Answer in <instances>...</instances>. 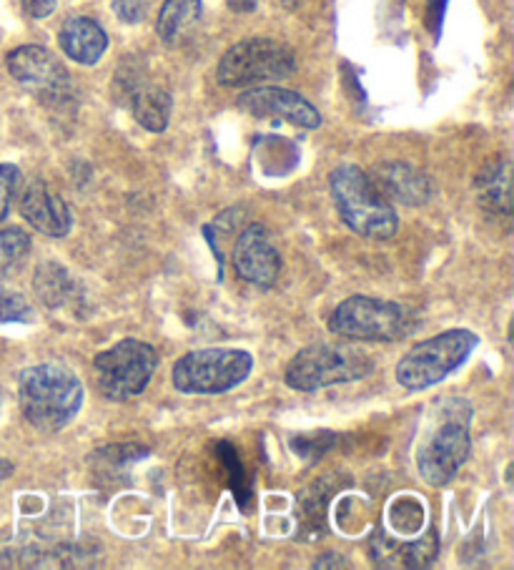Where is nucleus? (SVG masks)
Masks as SVG:
<instances>
[{
	"mask_svg": "<svg viewBox=\"0 0 514 570\" xmlns=\"http://www.w3.org/2000/svg\"><path fill=\"white\" fill-rule=\"evenodd\" d=\"M83 395L81 380L63 365H36L18 377L23 417L41 432H58L71 425L83 407Z\"/></svg>",
	"mask_w": 514,
	"mask_h": 570,
	"instance_id": "1",
	"label": "nucleus"
},
{
	"mask_svg": "<svg viewBox=\"0 0 514 570\" xmlns=\"http://www.w3.org/2000/svg\"><path fill=\"white\" fill-rule=\"evenodd\" d=\"M329 189L336 212H339L342 222L347 224L354 234L374 242H384L397 234V212H394L387 196L374 186L369 174L359 169V166H336L329 176Z\"/></svg>",
	"mask_w": 514,
	"mask_h": 570,
	"instance_id": "2",
	"label": "nucleus"
},
{
	"mask_svg": "<svg viewBox=\"0 0 514 570\" xmlns=\"http://www.w3.org/2000/svg\"><path fill=\"white\" fill-rule=\"evenodd\" d=\"M472 407L467 402H447L444 412L434 422L417 450V470L424 483L432 488L449 485L469 458Z\"/></svg>",
	"mask_w": 514,
	"mask_h": 570,
	"instance_id": "3",
	"label": "nucleus"
},
{
	"mask_svg": "<svg viewBox=\"0 0 514 570\" xmlns=\"http://www.w3.org/2000/svg\"><path fill=\"white\" fill-rule=\"evenodd\" d=\"M377 370L369 352L354 345H309L286 367V385L296 392H316L344 382H357L369 377Z\"/></svg>",
	"mask_w": 514,
	"mask_h": 570,
	"instance_id": "4",
	"label": "nucleus"
},
{
	"mask_svg": "<svg viewBox=\"0 0 514 570\" xmlns=\"http://www.w3.org/2000/svg\"><path fill=\"white\" fill-rule=\"evenodd\" d=\"M474 347H477V334L469 330H447L437 337L424 340L397 362V382L409 392L439 385L469 360Z\"/></svg>",
	"mask_w": 514,
	"mask_h": 570,
	"instance_id": "5",
	"label": "nucleus"
},
{
	"mask_svg": "<svg viewBox=\"0 0 514 570\" xmlns=\"http://www.w3.org/2000/svg\"><path fill=\"white\" fill-rule=\"evenodd\" d=\"M329 330L352 342H397L414 330V314L397 302L357 294L332 312Z\"/></svg>",
	"mask_w": 514,
	"mask_h": 570,
	"instance_id": "6",
	"label": "nucleus"
},
{
	"mask_svg": "<svg viewBox=\"0 0 514 570\" xmlns=\"http://www.w3.org/2000/svg\"><path fill=\"white\" fill-rule=\"evenodd\" d=\"M254 370V357L246 350L209 347L184 355L174 365L171 382L184 395H224L239 387Z\"/></svg>",
	"mask_w": 514,
	"mask_h": 570,
	"instance_id": "7",
	"label": "nucleus"
},
{
	"mask_svg": "<svg viewBox=\"0 0 514 570\" xmlns=\"http://www.w3.org/2000/svg\"><path fill=\"white\" fill-rule=\"evenodd\" d=\"M296 71L289 46L274 38H246L221 56L216 81L224 88H251L266 81H284Z\"/></svg>",
	"mask_w": 514,
	"mask_h": 570,
	"instance_id": "8",
	"label": "nucleus"
},
{
	"mask_svg": "<svg viewBox=\"0 0 514 570\" xmlns=\"http://www.w3.org/2000/svg\"><path fill=\"white\" fill-rule=\"evenodd\" d=\"M158 367V352L141 340H121L93 360V375L101 395L126 402L148 387Z\"/></svg>",
	"mask_w": 514,
	"mask_h": 570,
	"instance_id": "9",
	"label": "nucleus"
},
{
	"mask_svg": "<svg viewBox=\"0 0 514 570\" xmlns=\"http://www.w3.org/2000/svg\"><path fill=\"white\" fill-rule=\"evenodd\" d=\"M236 106L256 119H279L306 131L322 126V114L316 111L314 104L306 101L302 94L286 91L279 86H254L236 98Z\"/></svg>",
	"mask_w": 514,
	"mask_h": 570,
	"instance_id": "10",
	"label": "nucleus"
},
{
	"mask_svg": "<svg viewBox=\"0 0 514 570\" xmlns=\"http://www.w3.org/2000/svg\"><path fill=\"white\" fill-rule=\"evenodd\" d=\"M231 259L234 269L239 272V277L254 284V287L269 289L274 287L276 279H279L281 257L269 229H266L264 224L246 226L239 237H236Z\"/></svg>",
	"mask_w": 514,
	"mask_h": 570,
	"instance_id": "11",
	"label": "nucleus"
},
{
	"mask_svg": "<svg viewBox=\"0 0 514 570\" xmlns=\"http://www.w3.org/2000/svg\"><path fill=\"white\" fill-rule=\"evenodd\" d=\"M8 73L18 83L43 96H63L68 91V71L43 46H21L8 53Z\"/></svg>",
	"mask_w": 514,
	"mask_h": 570,
	"instance_id": "12",
	"label": "nucleus"
},
{
	"mask_svg": "<svg viewBox=\"0 0 514 570\" xmlns=\"http://www.w3.org/2000/svg\"><path fill=\"white\" fill-rule=\"evenodd\" d=\"M18 209H21V216L36 232H41L51 239L68 237V232H71L73 226L71 209H68L61 196L41 179L26 184L21 202H18Z\"/></svg>",
	"mask_w": 514,
	"mask_h": 570,
	"instance_id": "13",
	"label": "nucleus"
},
{
	"mask_svg": "<svg viewBox=\"0 0 514 570\" xmlns=\"http://www.w3.org/2000/svg\"><path fill=\"white\" fill-rule=\"evenodd\" d=\"M369 179L384 196H387V199H394L407 206L427 204L432 196L429 176L422 169H417V166L404 164V161L379 164Z\"/></svg>",
	"mask_w": 514,
	"mask_h": 570,
	"instance_id": "14",
	"label": "nucleus"
},
{
	"mask_svg": "<svg viewBox=\"0 0 514 570\" xmlns=\"http://www.w3.org/2000/svg\"><path fill=\"white\" fill-rule=\"evenodd\" d=\"M58 43L61 51L71 58L73 63L96 66L108 51V36L101 23L88 16L66 18V23L58 31Z\"/></svg>",
	"mask_w": 514,
	"mask_h": 570,
	"instance_id": "15",
	"label": "nucleus"
},
{
	"mask_svg": "<svg viewBox=\"0 0 514 570\" xmlns=\"http://www.w3.org/2000/svg\"><path fill=\"white\" fill-rule=\"evenodd\" d=\"M128 108H131L134 119L141 124L146 131L161 134L166 131L168 119H171L174 98L161 86L138 83L128 91Z\"/></svg>",
	"mask_w": 514,
	"mask_h": 570,
	"instance_id": "16",
	"label": "nucleus"
},
{
	"mask_svg": "<svg viewBox=\"0 0 514 570\" xmlns=\"http://www.w3.org/2000/svg\"><path fill=\"white\" fill-rule=\"evenodd\" d=\"M201 0H164L156 18V33L166 46H176L201 18Z\"/></svg>",
	"mask_w": 514,
	"mask_h": 570,
	"instance_id": "17",
	"label": "nucleus"
},
{
	"mask_svg": "<svg viewBox=\"0 0 514 570\" xmlns=\"http://www.w3.org/2000/svg\"><path fill=\"white\" fill-rule=\"evenodd\" d=\"M33 287L38 299H41L48 309H61L66 304L73 302L76 294V282L71 274H68L61 264H41L36 272Z\"/></svg>",
	"mask_w": 514,
	"mask_h": 570,
	"instance_id": "18",
	"label": "nucleus"
},
{
	"mask_svg": "<svg viewBox=\"0 0 514 570\" xmlns=\"http://www.w3.org/2000/svg\"><path fill=\"white\" fill-rule=\"evenodd\" d=\"M480 202L494 214H510V164L492 161L477 179Z\"/></svg>",
	"mask_w": 514,
	"mask_h": 570,
	"instance_id": "19",
	"label": "nucleus"
},
{
	"mask_svg": "<svg viewBox=\"0 0 514 570\" xmlns=\"http://www.w3.org/2000/svg\"><path fill=\"white\" fill-rule=\"evenodd\" d=\"M31 252V237L18 226L0 232V279L21 264Z\"/></svg>",
	"mask_w": 514,
	"mask_h": 570,
	"instance_id": "20",
	"label": "nucleus"
},
{
	"mask_svg": "<svg viewBox=\"0 0 514 570\" xmlns=\"http://www.w3.org/2000/svg\"><path fill=\"white\" fill-rule=\"evenodd\" d=\"M33 320V309L21 292L0 289V327L3 324H28Z\"/></svg>",
	"mask_w": 514,
	"mask_h": 570,
	"instance_id": "21",
	"label": "nucleus"
},
{
	"mask_svg": "<svg viewBox=\"0 0 514 570\" xmlns=\"http://www.w3.org/2000/svg\"><path fill=\"white\" fill-rule=\"evenodd\" d=\"M437 550H439L437 533H429V535H424L422 540H417V543L402 546L397 558L402 560V566H407V568H424V566L434 563V558H437Z\"/></svg>",
	"mask_w": 514,
	"mask_h": 570,
	"instance_id": "22",
	"label": "nucleus"
},
{
	"mask_svg": "<svg viewBox=\"0 0 514 570\" xmlns=\"http://www.w3.org/2000/svg\"><path fill=\"white\" fill-rule=\"evenodd\" d=\"M18 184H21V169L16 164H0V224L11 214Z\"/></svg>",
	"mask_w": 514,
	"mask_h": 570,
	"instance_id": "23",
	"label": "nucleus"
},
{
	"mask_svg": "<svg viewBox=\"0 0 514 570\" xmlns=\"http://www.w3.org/2000/svg\"><path fill=\"white\" fill-rule=\"evenodd\" d=\"M111 8L118 21L128 26L141 23L148 16V0H111Z\"/></svg>",
	"mask_w": 514,
	"mask_h": 570,
	"instance_id": "24",
	"label": "nucleus"
},
{
	"mask_svg": "<svg viewBox=\"0 0 514 570\" xmlns=\"http://www.w3.org/2000/svg\"><path fill=\"white\" fill-rule=\"evenodd\" d=\"M23 8L31 18H48L56 11V0H23Z\"/></svg>",
	"mask_w": 514,
	"mask_h": 570,
	"instance_id": "25",
	"label": "nucleus"
},
{
	"mask_svg": "<svg viewBox=\"0 0 514 570\" xmlns=\"http://www.w3.org/2000/svg\"><path fill=\"white\" fill-rule=\"evenodd\" d=\"M447 3L449 0H429L427 16H429V28L434 36H439L442 31V18H444V11H447Z\"/></svg>",
	"mask_w": 514,
	"mask_h": 570,
	"instance_id": "26",
	"label": "nucleus"
},
{
	"mask_svg": "<svg viewBox=\"0 0 514 570\" xmlns=\"http://www.w3.org/2000/svg\"><path fill=\"white\" fill-rule=\"evenodd\" d=\"M314 568H349V563H347V560H344L342 556L326 553V556H322L319 560H316Z\"/></svg>",
	"mask_w": 514,
	"mask_h": 570,
	"instance_id": "27",
	"label": "nucleus"
}]
</instances>
